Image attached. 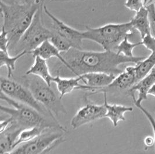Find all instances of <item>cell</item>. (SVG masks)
Returning <instances> with one entry per match:
<instances>
[{"instance_id": "cell-18", "label": "cell", "mask_w": 155, "mask_h": 154, "mask_svg": "<svg viewBox=\"0 0 155 154\" xmlns=\"http://www.w3.org/2000/svg\"><path fill=\"white\" fill-rule=\"evenodd\" d=\"M30 53L34 58L36 56H39L46 60L55 57L59 60L61 64L63 65L66 64V61L61 53L52 45L49 40L43 42L38 47L31 52Z\"/></svg>"}, {"instance_id": "cell-32", "label": "cell", "mask_w": 155, "mask_h": 154, "mask_svg": "<svg viewBox=\"0 0 155 154\" xmlns=\"http://www.w3.org/2000/svg\"><path fill=\"white\" fill-rule=\"evenodd\" d=\"M144 143L148 147L152 146L155 143V139L151 136H147L144 139Z\"/></svg>"}, {"instance_id": "cell-3", "label": "cell", "mask_w": 155, "mask_h": 154, "mask_svg": "<svg viewBox=\"0 0 155 154\" xmlns=\"http://www.w3.org/2000/svg\"><path fill=\"white\" fill-rule=\"evenodd\" d=\"M0 98L12 107H8L1 105V111L9 115L12 119V122L23 129L34 127L48 129L57 127L61 131H66L63 126L48 123L42 114L35 109L10 98L1 91Z\"/></svg>"}, {"instance_id": "cell-4", "label": "cell", "mask_w": 155, "mask_h": 154, "mask_svg": "<svg viewBox=\"0 0 155 154\" xmlns=\"http://www.w3.org/2000/svg\"><path fill=\"white\" fill-rule=\"evenodd\" d=\"M133 30L130 21L109 23L97 28L87 26L86 30L83 31V38L84 40H90L97 43L104 50L116 52L120 42L133 34Z\"/></svg>"}, {"instance_id": "cell-30", "label": "cell", "mask_w": 155, "mask_h": 154, "mask_svg": "<svg viewBox=\"0 0 155 154\" xmlns=\"http://www.w3.org/2000/svg\"><path fill=\"white\" fill-rule=\"evenodd\" d=\"M37 0H1V1H2L4 2L7 3V4H12L16 3L21 5H26V4H30L35 2Z\"/></svg>"}, {"instance_id": "cell-14", "label": "cell", "mask_w": 155, "mask_h": 154, "mask_svg": "<svg viewBox=\"0 0 155 154\" xmlns=\"http://www.w3.org/2000/svg\"><path fill=\"white\" fill-rule=\"evenodd\" d=\"M23 129L12 122L6 130L0 132V154H6L13 150L14 144Z\"/></svg>"}, {"instance_id": "cell-9", "label": "cell", "mask_w": 155, "mask_h": 154, "mask_svg": "<svg viewBox=\"0 0 155 154\" xmlns=\"http://www.w3.org/2000/svg\"><path fill=\"white\" fill-rule=\"evenodd\" d=\"M43 11L52 22V31L70 41L73 46V48L83 49V41L84 40L83 31L73 28L58 19L49 11L45 4L43 6Z\"/></svg>"}, {"instance_id": "cell-17", "label": "cell", "mask_w": 155, "mask_h": 154, "mask_svg": "<svg viewBox=\"0 0 155 154\" xmlns=\"http://www.w3.org/2000/svg\"><path fill=\"white\" fill-rule=\"evenodd\" d=\"M26 75H33L43 79L51 86L54 77L50 72L47 60L39 56L35 57V61L31 67L26 72Z\"/></svg>"}, {"instance_id": "cell-27", "label": "cell", "mask_w": 155, "mask_h": 154, "mask_svg": "<svg viewBox=\"0 0 155 154\" xmlns=\"http://www.w3.org/2000/svg\"><path fill=\"white\" fill-rule=\"evenodd\" d=\"M0 51L9 52V40L7 33L4 28H1Z\"/></svg>"}, {"instance_id": "cell-21", "label": "cell", "mask_w": 155, "mask_h": 154, "mask_svg": "<svg viewBox=\"0 0 155 154\" xmlns=\"http://www.w3.org/2000/svg\"><path fill=\"white\" fill-rule=\"evenodd\" d=\"M28 53L27 52L24 51L15 56H11L9 52L0 51V67H5L7 68L8 78H10L12 76L15 70V64L18 60Z\"/></svg>"}, {"instance_id": "cell-12", "label": "cell", "mask_w": 155, "mask_h": 154, "mask_svg": "<svg viewBox=\"0 0 155 154\" xmlns=\"http://www.w3.org/2000/svg\"><path fill=\"white\" fill-rule=\"evenodd\" d=\"M81 82L94 90V93L101 91L103 89L109 86L112 83L116 75L105 72H89L78 76Z\"/></svg>"}, {"instance_id": "cell-20", "label": "cell", "mask_w": 155, "mask_h": 154, "mask_svg": "<svg viewBox=\"0 0 155 154\" xmlns=\"http://www.w3.org/2000/svg\"><path fill=\"white\" fill-rule=\"evenodd\" d=\"M137 82L149 74L155 67V50L134 66Z\"/></svg>"}, {"instance_id": "cell-6", "label": "cell", "mask_w": 155, "mask_h": 154, "mask_svg": "<svg viewBox=\"0 0 155 154\" xmlns=\"http://www.w3.org/2000/svg\"><path fill=\"white\" fill-rule=\"evenodd\" d=\"M44 5L37 11L31 24L12 51L16 55L24 51L30 53L52 36V31L47 28L42 21Z\"/></svg>"}, {"instance_id": "cell-36", "label": "cell", "mask_w": 155, "mask_h": 154, "mask_svg": "<svg viewBox=\"0 0 155 154\" xmlns=\"http://www.w3.org/2000/svg\"><path fill=\"white\" fill-rule=\"evenodd\" d=\"M153 4H155V0H154V1H153Z\"/></svg>"}, {"instance_id": "cell-34", "label": "cell", "mask_w": 155, "mask_h": 154, "mask_svg": "<svg viewBox=\"0 0 155 154\" xmlns=\"http://www.w3.org/2000/svg\"><path fill=\"white\" fill-rule=\"evenodd\" d=\"M74 1V0H49L51 2H65V1Z\"/></svg>"}, {"instance_id": "cell-31", "label": "cell", "mask_w": 155, "mask_h": 154, "mask_svg": "<svg viewBox=\"0 0 155 154\" xmlns=\"http://www.w3.org/2000/svg\"><path fill=\"white\" fill-rule=\"evenodd\" d=\"M64 141V140L62 137L59 140H57L54 144H52L50 147H48L47 149H46L44 151H43L41 153L38 154H49L52 150H54L56 147H58L61 143H62Z\"/></svg>"}, {"instance_id": "cell-10", "label": "cell", "mask_w": 155, "mask_h": 154, "mask_svg": "<svg viewBox=\"0 0 155 154\" xmlns=\"http://www.w3.org/2000/svg\"><path fill=\"white\" fill-rule=\"evenodd\" d=\"M106 110L104 105L88 104L78 110L73 117L71 125L73 129L105 118Z\"/></svg>"}, {"instance_id": "cell-5", "label": "cell", "mask_w": 155, "mask_h": 154, "mask_svg": "<svg viewBox=\"0 0 155 154\" xmlns=\"http://www.w3.org/2000/svg\"><path fill=\"white\" fill-rule=\"evenodd\" d=\"M25 84L33 94L35 100L44 107L55 122L58 123L56 116L61 113L67 114L61 98H58L51 86L43 79L33 75L24 77Z\"/></svg>"}, {"instance_id": "cell-35", "label": "cell", "mask_w": 155, "mask_h": 154, "mask_svg": "<svg viewBox=\"0 0 155 154\" xmlns=\"http://www.w3.org/2000/svg\"><path fill=\"white\" fill-rule=\"evenodd\" d=\"M148 0H143V2H144V3H145V6L148 4Z\"/></svg>"}, {"instance_id": "cell-15", "label": "cell", "mask_w": 155, "mask_h": 154, "mask_svg": "<svg viewBox=\"0 0 155 154\" xmlns=\"http://www.w3.org/2000/svg\"><path fill=\"white\" fill-rule=\"evenodd\" d=\"M104 96V104L106 108L105 118L110 119L114 127L118 126L120 121H125L126 118L124 114L126 112H131L133 111L132 107H127L125 105L119 104H110L108 103L107 100L106 91H102Z\"/></svg>"}, {"instance_id": "cell-13", "label": "cell", "mask_w": 155, "mask_h": 154, "mask_svg": "<svg viewBox=\"0 0 155 154\" xmlns=\"http://www.w3.org/2000/svg\"><path fill=\"white\" fill-rule=\"evenodd\" d=\"M137 83L134 66H128L124 71L117 75L112 83L105 88L120 91L130 89ZM105 89V88H104Z\"/></svg>"}, {"instance_id": "cell-2", "label": "cell", "mask_w": 155, "mask_h": 154, "mask_svg": "<svg viewBox=\"0 0 155 154\" xmlns=\"http://www.w3.org/2000/svg\"><path fill=\"white\" fill-rule=\"evenodd\" d=\"M44 4V0H37L30 4H7L1 1V28L7 33L9 51H13L33 21L37 11Z\"/></svg>"}, {"instance_id": "cell-24", "label": "cell", "mask_w": 155, "mask_h": 154, "mask_svg": "<svg viewBox=\"0 0 155 154\" xmlns=\"http://www.w3.org/2000/svg\"><path fill=\"white\" fill-rule=\"evenodd\" d=\"M142 45V41L140 42H131L128 40V37L123 40L117 47L116 52L120 55H123L128 57H134L133 50L134 49L139 46Z\"/></svg>"}, {"instance_id": "cell-11", "label": "cell", "mask_w": 155, "mask_h": 154, "mask_svg": "<svg viewBox=\"0 0 155 154\" xmlns=\"http://www.w3.org/2000/svg\"><path fill=\"white\" fill-rule=\"evenodd\" d=\"M81 78L80 77H62L59 75L55 76L53 82L57 85V89L60 93L61 99L68 94L76 90H83L91 91L94 94V90L91 88L80 83Z\"/></svg>"}, {"instance_id": "cell-29", "label": "cell", "mask_w": 155, "mask_h": 154, "mask_svg": "<svg viewBox=\"0 0 155 154\" xmlns=\"http://www.w3.org/2000/svg\"><path fill=\"white\" fill-rule=\"evenodd\" d=\"M135 105L141 110L142 112H143V114L146 116V117L147 118L148 120L149 121L152 129H153V134H154V139H155V119L151 115V114L148 111L147 109H145V108H144L141 104H138V103H134Z\"/></svg>"}, {"instance_id": "cell-26", "label": "cell", "mask_w": 155, "mask_h": 154, "mask_svg": "<svg viewBox=\"0 0 155 154\" xmlns=\"http://www.w3.org/2000/svg\"><path fill=\"white\" fill-rule=\"evenodd\" d=\"M124 5L129 10L135 12L139 11L142 8L145 7L143 0H126Z\"/></svg>"}, {"instance_id": "cell-33", "label": "cell", "mask_w": 155, "mask_h": 154, "mask_svg": "<svg viewBox=\"0 0 155 154\" xmlns=\"http://www.w3.org/2000/svg\"><path fill=\"white\" fill-rule=\"evenodd\" d=\"M148 95H151L155 97V84L150 88L148 92Z\"/></svg>"}, {"instance_id": "cell-16", "label": "cell", "mask_w": 155, "mask_h": 154, "mask_svg": "<svg viewBox=\"0 0 155 154\" xmlns=\"http://www.w3.org/2000/svg\"><path fill=\"white\" fill-rule=\"evenodd\" d=\"M155 84V67L143 79L138 81L130 89V91H138V98L136 100L134 95H132V98L134 103L141 104L144 100L148 98V92L152 85Z\"/></svg>"}, {"instance_id": "cell-8", "label": "cell", "mask_w": 155, "mask_h": 154, "mask_svg": "<svg viewBox=\"0 0 155 154\" xmlns=\"http://www.w3.org/2000/svg\"><path fill=\"white\" fill-rule=\"evenodd\" d=\"M62 137V134L61 132H45V131L35 139L23 143L11 152L5 154H40Z\"/></svg>"}, {"instance_id": "cell-1", "label": "cell", "mask_w": 155, "mask_h": 154, "mask_svg": "<svg viewBox=\"0 0 155 154\" xmlns=\"http://www.w3.org/2000/svg\"><path fill=\"white\" fill-rule=\"evenodd\" d=\"M66 61V64L57 67L56 72L67 70L61 76L72 75L76 77L83 74L101 72L118 75L123 71L119 66L126 63H134L137 64L147 57L134 56L128 57L118 54L116 52L104 50L95 52L84 50L83 49L72 48L67 52L61 53Z\"/></svg>"}, {"instance_id": "cell-28", "label": "cell", "mask_w": 155, "mask_h": 154, "mask_svg": "<svg viewBox=\"0 0 155 154\" xmlns=\"http://www.w3.org/2000/svg\"><path fill=\"white\" fill-rule=\"evenodd\" d=\"M142 45L147 49L153 52L155 50V38L150 34L145 35L142 38Z\"/></svg>"}, {"instance_id": "cell-22", "label": "cell", "mask_w": 155, "mask_h": 154, "mask_svg": "<svg viewBox=\"0 0 155 154\" xmlns=\"http://www.w3.org/2000/svg\"><path fill=\"white\" fill-rule=\"evenodd\" d=\"M45 130L47 129H44L38 127L23 129L19 134V137L14 144V149L23 143H27L28 141L35 139L44 133Z\"/></svg>"}, {"instance_id": "cell-7", "label": "cell", "mask_w": 155, "mask_h": 154, "mask_svg": "<svg viewBox=\"0 0 155 154\" xmlns=\"http://www.w3.org/2000/svg\"><path fill=\"white\" fill-rule=\"evenodd\" d=\"M0 89L1 92H2L10 98L28 105L41 114H48L45 111L44 107H42L43 106L35 100L31 92L26 86L12 81L9 78L1 77L0 78Z\"/></svg>"}, {"instance_id": "cell-25", "label": "cell", "mask_w": 155, "mask_h": 154, "mask_svg": "<svg viewBox=\"0 0 155 154\" xmlns=\"http://www.w3.org/2000/svg\"><path fill=\"white\" fill-rule=\"evenodd\" d=\"M148 9L149 19L150 23V34L155 38V6L153 2L148 4L146 6Z\"/></svg>"}, {"instance_id": "cell-19", "label": "cell", "mask_w": 155, "mask_h": 154, "mask_svg": "<svg viewBox=\"0 0 155 154\" xmlns=\"http://www.w3.org/2000/svg\"><path fill=\"white\" fill-rule=\"evenodd\" d=\"M130 22L133 28L139 32L141 38L150 34L149 14L146 7L142 8L139 11L137 12Z\"/></svg>"}, {"instance_id": "cell-23", "label": "cell", "mask_w": 155, "mask_h": 154, "mask_svg": "<svg viewBox=\"0 0 155 154\" xmlns=\"http://www.w3.org/2000/svg\"><path fill=\"white\" fill-rule=\"evenodd\" d=\"M49 40L61 53L67 52L73 48V46L70 41L54 31H52V34Z\"/></svg>"}]
</instances>
